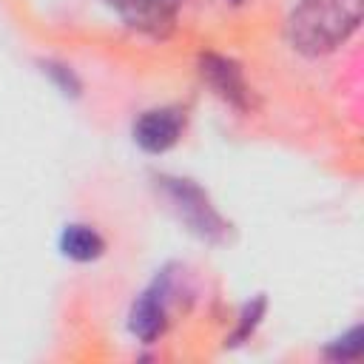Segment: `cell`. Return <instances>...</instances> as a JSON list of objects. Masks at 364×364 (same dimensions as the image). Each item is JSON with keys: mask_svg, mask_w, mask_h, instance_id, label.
<instances>
[{"mask_svg": "<svg viewBox=\"0 0 364 364\" xmlns=\"http://www.w3.org/2000/svg\"><path fill=\"white\" fill-rule=\"evenodd\" d=\"M361 23V0H299L287 20V40L307 57L330 54Z\"/></svg>", "mask_w": 364, "mask_h": 364, "instance_id": "1", "label": "cell"}, {"mask_svg": "<svg viewBox=\"0 0 364 364\" xmlns=\"http://www.w3.org/2000/svg\"><path fill=\"white\" fill-rule=\"evenodd\" d=\"M156 188L162 196L171 202L176 216L188 225V230L205 242H225L230 225L219 216V210L210 205L208 193L191 182V179H176V176H156Z\"/></svg>", "mask_w": 364, "mask_h": 364, "instance_id": "2", "label": "cell"}, {"mask_svg": "<svg viewBox=\"0 0 364 364\" xmlns=\"http://www.w3.org/2000/svg\"><path fill=\"white\" fill-rule=\"evenodd\" d=\"M171 290H173V276L165 270L131 307V318H128V327L131 333L151 344L156 341L165 327H168V307H171Z\"/></svg>", "mask_w": 364, "mask_h": 364, "instance_id": "3", "label": "cell"}, {"mask_svg": "<svg viewBox=\"0 0 364 364\" xmlns=\"http://www.w3.org/2000/svg\"><path fill=\"white\" fill-rule=\"evenodd\" d=\"M125 26L151 34V37H165L173 23L176 14L182 9V0H105Z\"/></svg>", "mask_w": 364, "mask_h": 364, "instance_id": "4", "label": "cell"}, {"mask_svg": "<svg viewBox=\"0 0 364 364\" xmlns=\"http://www.w3.org/2000/svg\"><path fill=\"white\" fill-rule=\"evenodd\" d=\"M185 131V111L176 105H162L145 111L134 122V139L148 154H165L171 151Z\"/></svg>", "mask_w": 364, "mask_h": 364, "instance_id": "5", "label": "cell"}, {"mask_svg": "<svg viewBox=\"0 0 364 364\" xmlns=\"http://www.w3.org/2000/svg\"><path fill=\"white\" fill-rule=\"evenodd\" d=\"M199 74L213 88V94L222 97L228 105H233L239 111H245L250 105V88L245 82V74H242L239 63H233L230 57L202 54L199 57Z\"/></svg>", "mask_w": 364, "mask_h": 364, "instance_id": "6", "label": "cell"}, {"mask_svg": "<svg viewBox=\"0 0 364 364\" xmlns=\"http://www.w3.org/2000/svg\"><path fill=\"white\" fill-rule=\"evenodd\" d=\"M60 250L74 262H94L105 250V239L91 225H65L60 236Z\"/></svg>", "mask_w": 364, "mask_h": 364, "instance_id": "7", "label": "cell"}, {"mask_svg": "<svg viewBox=\"0 0 364 364\" xmlns=\"http://www.w3.org/2000/svg\"><path fill=\"white\" fill-rule=\"evenodd\" d=\"M264 296H256L253 301H247L245 304V310H242V318H239V327H236V333L230 336V344H239V341H245L253 330H256V324L262 321V316H264Z\"/></svg>", "mask_w": 364, "mask_h": 364, "instance_id": "8", "label": "cell"}, {"mask_svg": "<svg viewBox=\"0 0 364 364\" xmlns=\"http://www.w3.org/2000/svg\"><path fill=\"white\" fill-rule=\"evenodd\" d=\"M361 350H364V344H361V327H353L344 338H338V341H333L327 347V355L336 358V361H347V358H358Z\"/></svg>", "mask_w": 364, "mask_h": 364, "instance_id": "9", "label": "cell"}, {"mask_svg": "<svg viewBox=\"0 0 364 364\" xmlns=\"http://www.w3.org/2000/svg\"><path fill=\"white\" fill-rule=\"evenodd\" d=\"M46 71L57 80V85H60V91H65V94H77L80 91V82H77V77L65 68V65H54V63H46Z\"/></svg>", "mask_w": 364, "mask_h": 364, "instance_id": "10", "label": "cell"}, {"mask_svg": "<svg viewBox=\"0 0 364 364\" xmlns=\"http://www.w3.org/2000/svg\"><path fill=\"white\" fill-rule=\"evenodd\" d=\"M233 3H242V0H233Z\"/></svg>", "mask_w": 364, "mask_h": 364, "instance_id": "11", "label": "cell"}]
</instances>
